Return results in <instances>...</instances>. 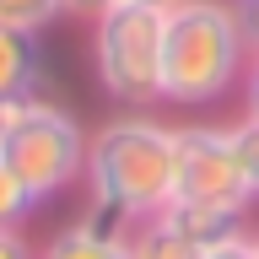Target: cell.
I'll list each match as a JSON object with an SVG mask.
<instances>
[{
  "label": "cell",
  "mask_w": 259,
  "mask_h": 259,
  "mask_svg": "<svg viewBox=\"0 0 259 259\" xmlns=\"http://www.w3.org/2000/svg\"><path fill=\"white\" fill-rule=\"evenodd\" d=\"M205 259H259V243H254V227H238L205 248Z\"/></svg>",
  "instance_id": "7c38bea8"
},
{
  "label": "cell",
  "mask_w": 259,
  "mask_h": 259,
  "mask_svg": "<svg viewBox=\"0 0 259 259\" xmlns=\"http://www.w3.org/2000/svg\"><path fill=\"white\" fill-rule=\"evenodd\" d=\"M60 16H70V0H0V27L49 32Z\"/></svg>",
  "instance_id": "9c48e42d"
},
{
  "label": "cell",
  "mask_w": 259,
  "mask_h": 259,
  "mask_svg": "<svg viewBox=\"0 0 259 259\" xmlns=\"http://www.w3.org/2000/svg\"><path fill=\"white\" fill-rule=\"evenodd\" d=\"M238 216H222V210H200V205H167L157 216L130 227V259H205V248L227 232H238Z\"/></svg>",
  "instance_id": "8992f818"
},
{
  "label": "cell",
  "mask_w": 259,
  "mask_h": 259,
  "mask_svg": "<svg viewBox=\"0 0 259 259\" xmlns=\"http://www.w3.org/2000/svg\"><path fill=\"white\" fill-rule=\"evenodd\" d=\"M238 22L248 38V54H259V0H238Z\"/></svg>",
  "instance_id": "9a60e30c"
},
{
  "label": "cell",
  "mask_w": 259,
  "mask_h": 259,
  "mask_svg": "<svg viewBox=\"0 0 259 259\" xmlns=\"http://www.w3.org/2000/svg\"><path fill=\"white\" fill-rule=\"evenodd\" d=\"M178 141L173 124L151 119L146 108H124L87 135V200L130 227L173 205Z\"/></svg>",
  "instance_id": "6da1fadb"
},
{
  "label": "cell",
  "mask_w": 259,
  "mask_h": 259,
  "mask_svg": "<svg viewBox=\"0 0 259 259\" xmlns=\"http://www.w3.org/2000/svg\"><path fill=\"white\" fill-rule=\"evenodd\" d=\"M0 259H38V248L27 243L22 227H0Z\"/></svg>",
  "instance_id": "5bb4252c"
},
{
  "label": "cell",
  "mask_w": 259,
  "mask_h": 259,
  "mask_svg": "<svg viewBox=\"0 0 259 259\" xmlns=\"http://www.w3.org/2000/svg\"><path fill=\"white\" fill-rule=\"evenodd\" d=\"M254 243H259V227H254Z\"/></svg>",
  "instance_id": "ac0fdd59"
},
{
  "label": "cell",
  "mask_w": 259,
  "mask_h": 259,
  "mask_svg": "<svg viewBox=\"0 0 259 259\" xmlns=\"http://www.w3.org/2000/svg\"><path fill=\"white\" fill-rule=\"evenodd\" d=\"M178 141V167H173V200L200 210H222L248 222V210L259 205L243 173L232 124H173Z\"/></svg>",
  "instance_id": "5b68a950"
},
{
  "label": "cell",
  "mask_w": 259,
  "mask_h": 259,
  "mask_svg": "<svg viewBox=\"0 0 259 259\" xmlns=\"http://www.w3.org/2000/svg\"><path fill=\"white\" fill-rule=\"evenodd\" d=\"M0 162L38 200L65 194L70 184L87 178V124L54 97H27L0 141Z\"/></svg>",
  "instance_id": "277c9868"
},
{
  "label": "cell",
  "mask_w": 259,
  "mask_h": 259,
  "mask_svg": "<svg viewBox=\"0 0 259 259\" xmlns=\"http://www.w3.org/2000/svg\"><path fill=\"white\" fill-rule=\"evenodd\" d=\"M243 113L259 119V54L248 60V70H243Z\"/></svg>",
  "instance_id": "2e32d148"
},
{
  "label": "cell",
  "mask_w": 259,
  "mask_h": 259,
  "mask_svg": "<svg viewBox=\"0 0 259 259\" xmlns=\"http://www.w3.org/2000/svg\"><path fill=\"white\" fill-rule=\"evenodd\" d=\"M38 259H130V238H113V232L76 222V227H60L38 248Z\"/></svg>",
  "instance_id": "ba28073f"
},
{
  "label": "cell",
  "mask_w": 259,
  "mask_h": 259,
  "mask_svg": "<svg viewBox=\"0 0 259 259\" xmlns=\"http://www.w3.org/2000/svg\"><path fill=\"white\" fill-rule=\"evenodd\" d=\"M232 141H238V157H243V173H248V189L259 200V119L243 113L238 124H232Z\"/></svg>",
  "instance_id": "8fae6325"
},
{
  "label": "cell",
  "mask_w": 259,
  "mask_h": 259,
  "mask_svg": "<svg viewBox=\"0 0 259 259\" xmlns=\"http://www.w3.org/2000/svg\"><path fill=\"white\" fill-rule=\"evenodd\" d=\"M38 205H44V200L0 162V227H27L32 216H38Z\"/></svg>",
  "instance_id": "30bf717a"
},
{
  "label": "cell",
  "mask_w": 259,
  "mask_h": 259,
  "mask_svg": "<svg viewBox=\"0 0 259 259\" xmlns=\"http://www.w3.org/2000/svg\"><path fill=\"white\" fill-rule=\"evenodd\" d=\"M16 108H22V103H0V141H6V130H11V119H16Z\"/></svg>",
  "instance_id": "e0dca14e"
},
{
  "label": "cell",
  "mask_w": 259,
  "mask_h": 259,
  "mask_svg": "<svg viewBox=\"0 0 259 259\" xmlns=\"http://www.w3.org/2000/svg\"><path fill=\"white\" fill-rule=\"evenodd\" d=\"M162 32L167 6H113L87 22V60L108 103L119 108L162 103Z\"/></svg>",
  "instance_id": "3957f363"
},
{
  "label": "cell",
  "mask_w": 259,
  "mask_h": 259,
  "mask_svg": "<svg viewBox=\"0 0 259 259\" xmlns=\"http://www.w3.org/2000/svg\"><path fill=\"white\" fill-rule=\"evenodd\" d=\"M113 6H173V0H70V16H81V22H92V16L113 11Z\"/></svg>",
  "instance_id": "4fadbf2b"
},
{
  "label": "cell",
  "mask_w": 259,
  "mask_h": 259,
  "mask_svg": "<svg viewBox=\"0 0 259 259\" xmlns=\"http://www.w3.org/2000/svg\"><path fill=\"white\" fill-rule=\"evenodd\" d=\"M248 38L238 22V0H173L162 32V103L205 108L248 70Z\"/></svg>",
  "instance_id": "7a4b0ae2"
},
{
  "label": "cell",
  "mask_w": 259,
  "mask_h": 259,
  "mask_svg": "<svg viewBox=\"0 0 259 259\" xmlns=\"http://www.w3.org/2000/svg\"><path fill=\"white\" fill-rule=\"evenodd\" d=\"M38 76H44V32L0 27V103L38 97Z\"/></svg>",
  "instance_id": "52a82bcc"
}]
</instances>
